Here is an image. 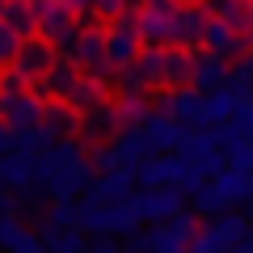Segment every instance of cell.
Segmentation results:
<instances>
[{
    "label": "cell",
    "instance_id": "obj_15",
    "mask_svg": "<svg viewBox=\"0 0 253 253\" xmlns=\"http://www.w3.org/2000/svg\"><path fill=\"white\" fill-rule=\"evenodd\" d=\"M106 89H110V72H81L63 101H68L76 114H84V110H93V106L106 101Z\"/></svg>",
    "mask_w": 253,
    "mask_h": 253
},
{
    "label": "cell",
    "instance_id": "obj_34",
    "mask_svg": "<svg viewBox=\"0 0 253 253\" xmlns=\"http://www.w3.org/2000/svg\"><path fill=\"white\" fill-rule=\"evenodd\" d=\"M84 253H126V249H123V245H114L110 236H101V241H93V245H89Z\"/></svg>",
    "mask_w": 253,
    "mask_h": 253
},
{
    "label": "cell",
    "instance_id": "obj_2",
    "mask_svg": "<svg viewBox=\"0 0 253 253\" xmlns=\"http://www.w3.org/2000/svg\"><path fill=\"white\" fill-rule=\"evenodd\" d=\"M194 232H199V219L190 215V211H177L173 219L152 224L148 232H139L131 241V253H186Z\"/></svg>",
    "mask_w": 253,
    "mask_h": 253
},
{
    "label": "cell",
    "instance_id": "obj_32",
    "mask_svg": "<svg viewBox=\"0 0 253 253\" xmlns=\"http://www.w3.org/2000/svg\"><path fill=\"white\" fill-rule=\"evenodd\" d=\"M232 126H236V131H241V135L253 144V97L236 106V114H232Z\"/></svg>",
    "mask_w": 253,
    "mask_h": 253
},
{
    "label": "cell",
    "instance_id": "obj_5",
    "mask_svg": "<svg viewBox=\"0 0 253 253\" xmlns=\"http://www.w3.org/2000/svg\"><path fill=\"white\" fill-rule=\"evenodd\" d=\"M55 59H59V46L34 34V38H21L17 55H13V63H9V72L17 76L21 84H38L46 72H51V63H55Z\"/></svg>",
    "mask_w": 253,
    "mask_h": 253
},
{
    "label": "cell",
    "instance_id": "obj_30",
    "mask_svg": "<svg viewBox=\"0 0 253 253\" xmlns=\"http://www.w3.org/2000/svg\"><path fill=\"white\" fill-rule=\"evenodd\" d=\"M224 84L236 93V97L249 101V97H253V59H241L236 68H228V81H224Z\"/></svg>",
    "mask_w": 253,
    "mask_h": 253
},
{
    "label": "cell",
    "instance_id": "obj_31",
    "mask_svg": "<svg viewBox=\"0 0 253 253\" xmlns=\"http://www.w3.org/2000/svg\"><path fill=\"white\" fill-rule=\"evenodd\" d=\"M17 46H21V34H17V30H9L4 21H0V68H9V63H13Z\"/></svg>",
    "mask_w": 253,
    "mask_h": 253
},
{
    "label": "cell",
    "instance_id": "obj_20",
    "mask_svg": "<svg viewBox=\"0 0 253 253\" xmlns=\"http://www.w3.org/2000/svg\"><path fill=\"white\" fill-rule=\"evenodd\" d=\"M203 13L232 26L236 34H245L253 26V0H203Z\"/></svg>",
    "mask_w": 253,
    "mask_h": 253
},
{
    "label": "cell",
    "instance_id": "obj_18",
    "mask_svg": "<svg viewBox=\"0 0 253 253\" xmlns=\"http://www.w3.org/2000/svg\"><path fill=\"white\" fill-rule=\"evenodd\" d=\"M0 249L4 253H42V236L17 215H0Z\"/></svg>",
    "mask_w": 253,
    "mask_h": 253
},
{
    "label": "cell",
    "instance_id": "obj_11",
    "mask_svg": "<svg viewBox=\"0 0 253 253\" xmlns=\"http://www.w3.org/2000/svg\"><path fill=\"white\" fill-rule=\"evenodd\" d=\"M110 148H114V156H118V169H135L139 161H148V156H156V148H152V139H148V131L144 126H123L114 139H110Z\"/></svg>",
    "mask_w": 253,
    "mask_h": 253
},
{
    "label": "cell",
    "instance_id": "obj_7",
    "mask_svg": "<svg viewBox=\"0 0 253 253\" xmlns=\"http://www.w3.org/2000/svg\"><path fill=\"white\" fill-rule=\"evenodd\" d=\"M241 232H245V219L219 211V215H211L199 232L190 236V249L186 253H232L236 241H241Z\"/></svg>",
    "mask_w": 253,
    "mask_h": 253
},
{
    "label": "cell",
    "instance_id": "obj_33",
    "mask_svg": "<svg viewBox=\"0 0 253 253\" xmlns=\"http://www.w3.org/2000/svg\"><path fill=\"white\" fill-rule=\"evenodd\" d=\"M123 9H126V0H93V17H101V21H114Z\"/></svg>",
    "mask_w": 253,
    "mask_h": 253
},
{
    "label": "cell",
    "instance_id": "obj_19",
    "mask_svg": "<svg viewBox=\"0 0 253 253\" xmlns=\"http://www.w3.org/2000/svg\"><path fill=\"white\" fill-rule=\"evenodd\" d=\"M190 68H194V51L190 46H165L161 51V84L165 89L190 84Z\"/></svg>",
    "mask_w": 253,
    "mask_h": 253
},
{
    "label": "cell",
    "instance_id": "obj_26",
    "mask_svg": "<svg viewBox=\"0 0 253 253\" xmlns=\"http://www.w3.org/2000/svg\"><path fill=\"white\" fill-rule=\"evenodd\" d=\"M84 249H89V241L81 228H55L42 241V253H84Z\"/></svg>",
    "mask_w": 253,
    "mask_h": 253
},
{
    "label": "cell",
    "instance_id": "obj_29",
    "mask_svg": "<svg viewBox=\"0 0 253 253\" xmlns=\"http://www.w3.org/2000/svg\"><path fill=\"white\" fill-rule=\"evenodd\" d=\"M76 219H81V203L76 199H55L51 219H46V232H55V228H76Z\"/></svg>",
    "mask_w": 253,
    "mask_h": 253
},
{
    "label": "cell",
    "instance_id": "obj_21",
    "mask_svg": "<svg viewBox=\"0 0 253 253\" xmlns=\"http://www.w3.org/2000/svg\"><path fill=\"white\" fill-rule=\"evenodd\" d=\"M203 26H207V13L190 9V4H177V17H173V42L169 46H203Z\"/></svg>",
    "mask_w": 253,
    "mask_h": 253
},
{
    "label": "cell",
    "instance_id": "obj_10",
    "mask_svg": "<svg viewBox=\"0 0 253 253\" xmlns=\"http://www.w3.org/2000/svg\"><path fill=\"white\" fill-rule=\"evenodd\" d=\"M131 203H135L139 219H148V224H165V219H173L181 211V190L156 186V190H144V194H131Z\"/></svg>",
    "mask_w": 253,
    "mask_h": 253
},
{
    "label": "cell",
    "instance_id": "obj_17",
    "mask_svg": "<svg viewBox=\"0 0 253 253\" xmlns=\"http://www.w3.org/2000/svg\"><path fill=\"white\" fill-rule=\"evenodd\" d=\"M139 126L148 131V139H152V148H156V152H177V148H181V139H186V126H181L177 118L161 114V110H152V114H148Z\"/></svg>",
    "mask_w": 253,
    "mask_h": 253
},
{
    "label": "cell",
    "instance_id": "obj_23",
    "mask_svg": "<svg viewBox=\"0 0 253 253\" xmlns=\"http://www.w3.org/2000/svg\"><path fill=\"white\" fill-rule=\"evenodd\" d=\"M245 97H236L232 89H211V93H203V126H224V123H232V114H236V106H241Z\"/></svg>",
    "mask_w": 253,
    "mask_h": 253
},
{
    "label": "cell",
    "instance_id": "obj_35",
    "mask_svg": "<svg viewBox=\"0 0 253 253\" xmlns=\"http://www.w3.org/2000/svg\"><path fill=\"white\" fill-rule=\"evenodd\" d=\"M232 253H253V224H245V232H241V241H236Z\"/></svg>",
    "mask_w": 253,
    "mask_h": 253
},
{
    "label": "cell",
    "instance_id": "obj_22",
    "mask_svg": "<svg viewBox=\"0 0 253 253\" xmlns=\"http://www.w3.org/2000/svg\"><path fill=\"white\" fill-rule=\"evenodd\" d=\"M203 46H207V51H215V55H224V59H232V55H245V51H249V46H245V38L236 34L232 26L215 21V17H207V26H203Z\"/></svg>",
    "mask_w": 253,
    "mask_h": 253
},
{
    "label": "cell",
    "instance_id": "obj_38",
    "mask_svg": "<svg viewBox=\"0 0 253 253\" xmlns=\"http://www.w3.org/2000/svg\"><path fill=\"white\" fill-rule=\"evenodd\" d=\"M144 4H148V0H126V9H135V13L144 9Z\"/></svg>",
    "mask_w": 253,
    "mask_h": 253
},
{
    "label": "cell",
    "instance_id": "obj_27",
    "mask_svg": "<svg viewBox=\"0 0 253 253\" xmlns=\"http://www.w3.org/2000/svg\"><path fill=\"white\" fill-rule=\"evenodd\" d=\"M0 21L9 30H17L21 38H34V9H30V0H4Z\"/></svg>",
    "mask_w": 253,
    "mask_h": 253
},
{
    "label": "cell",
    "instance_id": "obj_13",
    "mask_svg": "<svg viewBox=\"0 0 253 253\" xmlns=\"http://www.w3.org/2000/svg\"><path fill=\"white\" fill-rule=\"evenodd\" d=\"M89 144H110V139L123 131V118H118V110H114V101H101V106H93V110H84L81 114V126H76Z\"/></svg>",
    "mask_w": 253,
    "mask_h": 253
},
{
    "label": "cell",
    "instance_id": "obj_25",
    "mask_svg": "<svg viewBox=\"0 0 253 253\" xmlns=\"http://www.w3.org/2000/svg\"><path fill=\"white\" fill-rule=\"evenodd\" d=\"M38 123L51 131V139H68V135H76L81 114H76L68 101H46V110H42V118H38Z\"/></svg>",
    "mask_w": 253,
    "mask_h": 253
},
{
    "label": "cell",
    "instance_id": "obj_37",
    "mask_svg": "<svg viewBox=\"0 0 253 253\" xmlns=\"http://www.w3.org/2000/svg\"><path fill=\"white\" fill-rule=\"evenodd\" d=\"M9 148H13V131H9V126H4V123H0V156L9 152Z\"/></svg>",
    "mask_w": 253,
    "mask_h": 253
},
{
    "label": "cell",
    "instance_id": "obj_3",
    "mask_svg": "<svg viewBox=\"0 0 253 253\" xmlns=\"http://www.w3.org/2000/svg\"><path fill=\"white\" fill-rule=\"evenodd\" d=\"M30 9H34V34L55 46H68L81 30V13L68 0H30Z\"/></svg>",
    "mask_w": 253,
    "mask_h": 253
},
{
    "label": "cell",
    "instance_id": "obj_12",
    "mask_svg": "<svg viewBox=\"0 0 253 253\" xmlns=\"http://www.w3.org/2000/svg\"><path fill=\"white\" fill-rule=\"evenodd\" d=\"M161 114L177 118L181 126H203V93L199 89H190V84H181V89H169L161 97Z\"/></svg>",
    "mask_w": 253,
    "mask_h": 253
},
{
    "label": "cell",
    "instance_id": "obj_6",
    "mask_svg": "<svg viewBox=\"0 0 253 253\" xmlns=\"http://www.w3.org/2000/svg\"><path fill=\"white\" fill-rule=\"evenodd\" d=\"M63 59H72L81 72H114L106 63V26H81L68 46H59Z\"/></svg>",
    "mask_w": 253,
    "mask_h": 253
},
{
    "label": "cell",
    "instance_id": "obj_16",
    "mask_svg": "<svg viewBox=\"0 0 253 253\" xmlns=\"http://www.w3.org/2000/svg\"><path fill=\"white\" fill-rule=\"evenodd\" d=\"M131 173L126 169H110V173H101V177H89V203H101V207H110V203H126L131 199Z\"/></svg>",
    "mask_w": 253,
    "mask_h": 253
},
{
    "label": "cell",
    "instance_id": "obj_9",
    "mask_svg": "<svg viewBox=\"0 0 253 253\" xmlns=\"http://www.w3.org/2000/svg\"><path fill=\"white\" fill-rule=\"evenodd\" d=\"M135 17H139V42H144V46H169L173 42L177 0H148Z\"/></svg>",
    "mask_w": 253,
    "mask_h": 253
},
{
    "label": "cell",
    "instance_id": "obj_28",
    "mask_svg": "<svg viewBox=\"0 0 253 253\" xmlns=\"http://www.w3.org/2000/svg\"><path fill=\"white\" fill-rule=\"evenodd\" d=\"M118 118H123V126H139L148 114H152V106H148V93H123V97L114 101Z\"/></svg>",
    "mask_w": 253,
    "mask_h": 253
},
{
    "label": "cell",
    "instance_id": "obj_4",
    "mask_svg": "<svg viewBox=\"0 0 253 253\" xmlns=\"http://www.w3.org/2000/svg\"><path fill=\"white\" fill-rule=\"evenodd\" d=\"M139 51H144V42H139V17H135V9H123L114 21H106V63L110 68H126Z\"/></svg>",
    "mask_w": 253,
    "mask_h": 253
},
{
    "label": "cell",
    "instance_id": "obj_40",
    "mask_svg": "<svg viewBox=\"0 0 253 253\" xmlns=\"http://www.w3.org/2000/svg\"><path fill=\"white\" fill-rule=\"evenodd\" d=\"M0 13H4V0H0Z\"/></svg>",
    "mask_w": 253,
    "mask_h": 253
},
{
    "label": "cell",
    "instance_id": "obj_39",
    "mask_svg": "<svg viewBox=\"0 0 253 253\" xmlns=\"http://www.w3.org/2000/svg\"><path fill=\"white\" fill-rule=\"evenodd\" d=\"M177 4H190V9H203V0H177Z\"/></svg>",
    "mask_w": 253,
    "mask_h": 253
},
{
    "label": "cell",
    "instance_id": "obj_36",
    "mask_svg": "<svg viewBox=\"0 0 253 253\" xmlns=\"http://www.w3.org/2000/svg\"><path fill=\"white\" fill-rule=\"evenodd\" d=\"M13 203H17V199H13V190H4V186H0V215H9V211H13Z\"/></svg>",
    "mask_w": 253,
    "mask_h": 253
},
{
    "label": "cell",
    "instance_id": "obj_14",
    "mask_svg": "<svg viewBox=\"0 0 253 253\" xmlns=\"http://www.w3.org/2000/svg\"><path fill=\"white\" fill-rule=\"evenodd\" d=\"M228 81V59L215 51H207V46H194V68H190V89L199 93H211V89H224Z\"/></svg>",
    "mask_w": 253,
    "mask_h": 253
},
{
    "label": "cell",
    "instance_id": "obj_1",
    "mask_svg": "<svg viewBox=\"0 0 253 253\" xmlns=\"http://www.w3.org/2000/svg\"><path fill=\"white\" fill-rule=\"evenodd\" d=\"M34 177H38V186H42V194H51V199H76V194L89 186V177H93V165H89L84 144H76L72 135L55 139L46 152H38Z\"/></svg>",
    "mask_w": 253,
    "mask_h": 253
},
{
    "label": "cell",
    "instance_id": "obj_24",
    "mask_svg": "<svg viewBox=\"0 0 253 253\" xmlns=\"http://www.w3.org/2000/svg\"><path fill=\"white\" fill-rule=\"evenodd\" d=\"M76 76H81V68H76L72 59H63V55H59V59L51 63V72H46L42 81H38V93H42L46 101H63V97H68V89H72V81H76Z\"/></svg>",
    "mask_w": 253,
    "mask_h": 253
},
{
    "label": "cell",
    "instance_id": "obj_8",
    "mask_svg": "<svg viewBox=\"0 0 253 253\" xmlns=\"http://www.w3.org/2000/svg\"><path fill=\"white\" fill-rule=\"evenodd\" d=\"M46 110V97L38 89H0V123L9 131H21V126H38Z\"/></svg>",
    "mask_w": 253,
    "mask_h": 253
}]
</instances>
